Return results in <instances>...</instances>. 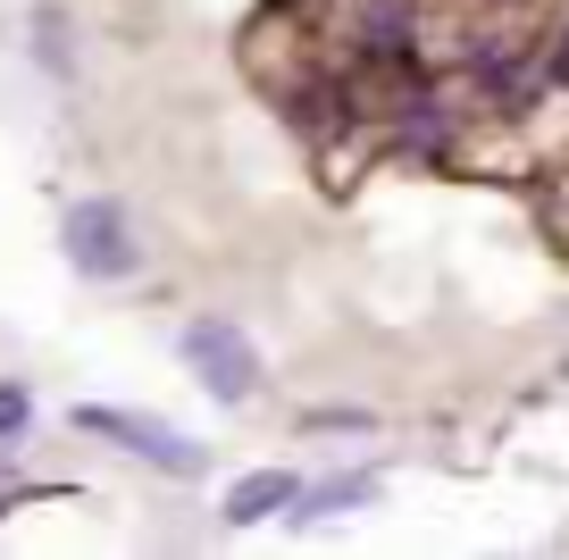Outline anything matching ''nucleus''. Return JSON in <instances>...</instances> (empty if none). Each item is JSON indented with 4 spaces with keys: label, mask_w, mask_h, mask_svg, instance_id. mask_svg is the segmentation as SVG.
<instances>
[{
    "label": "nucleus",
    "mask_w": 569,
    "mask_h": 560,
    "mask_svg": "<svg viewBox=\"0 0 569 560\" xmlns=\"http://www.w3.org/2000/svg\"><path fill=\"white\" fill-rule=\"evenodd\" d=\"M59 243H68V268H76V277H92V284H118V277H134V268H142L134 227H126L118 201H76L68 227H59Z\"/></svg>",
    "instance_id": "nucleus-1"
},
{
    "label": "nucleus",
    "mask_w": 569,
    "mask_h": 560,
    "mask_svg": "<svg viewBox=\"0 0 569 560\" xmlns=\"http://www.w3.org/2000/svg\"><path fill=\"white\" fill-rule=\"evenodd\" d=\"M76 427L101 436V443H118V452H134V460H151L160 477H201V469H210V452H201L193 436L142 419V410H101V402H92V410H76Z\"/></svg>",
    "instance_id": "nucleus-2"
},
{
    "label": "nucleus",
    "mask_w": 569,
    "mask_h": 560,
    "mask_svg": "<svg viewBox=\"0 0 569 560\" xmlns=\"http://www.w3.org/2000/svg\"><path fill=\"white\" fill-rule=\"evenodd\" d=\"M177 351L218 402H243V393L260 386V351H251V334L234 327V318H193V327L177 334Z\"/></svg>",
    "instance_id": "nucleus-3"
},
{
    "label": "nucleus",
    "mask_w": 569,
    "mask_h": 560,
    "mask_svg": "<svg viewBox=\"0 0 569 560\" xmlns=\"http://www.w3.org/2000/svg\"><path fill=\"white\" fill-rule=\"evenodd\" d=\"M284 502H293V477L260 469V477H243V486L227 493V519H234V527H251V519H268V510H284Z\"/></svg>",
    "instance_id": "nucleus-4"
},
{
    "label": "nucleus",
    "mask_w": 569,
    "mask_h": 560,
    "mask_svg": "<svg viewBox=\"0 0 569 560\" xmlns=\"http://www.w3.org/2000/svg\"><path fill=\"white\" fill-rule=\"evenodd\" d=\"M293 502H302V519H327V510H352V502H369V477H327V486L293 493Z\"/></svg>",
    "instance_id": "nucleus-5"
},
{
    "label": "nucleus",
    "mask_w": 569,
    "mask_h": 560,
    "mask_svg": "<svg viewBox=\"0 0 569 560\" xmlns=\"http://www.w3.org/2000/svg\"><path fill=\"white\" fill-rule=\"evenodd\" d=\"M34 42H42V68H59V76H68V18H34Z\"/></svg>",
    "instance_id": "nucleus-6"
},
{
    "label": "nucleus",
    "mask_w": 569,
    "mask_h": 560,
    "mask_svg": "<svg viewBox=\"0 0 569 560\" xmlns=\"http://www.w3.org/2000/svg\"><path fill=\"white\" fill-rule=\"evenodd\" d=\"M18 427H26V393L0 386V436H18Z\"/></svg>",
    "instance_id": "nucleus-7"
}]
</instances>
